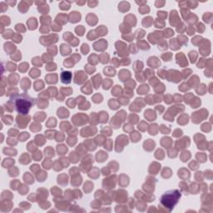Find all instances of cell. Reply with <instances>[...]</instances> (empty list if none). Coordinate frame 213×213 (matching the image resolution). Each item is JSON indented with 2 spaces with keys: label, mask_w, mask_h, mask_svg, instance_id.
Returning a JSON list of instances; mask_svg holds the SVG:
<instances>
[{
  "label": "cell",
  "mask_w": 213,
  "mask_h": 213,
  "mask_svg": "<svg viewBox=\"0 0 213 213\" xmlns=\"http://www.w3.org/2000/svg\"><path fill=\"white\" fill-rule=\"evenodd\" d=\"M131 137H132V139H133V142H137V141L141 138V134H139L138 133H137V132H134V133H132Z\"/></svg>",
  "instance_id": "obj_13"
},
{
  "label": "cell",
  "mask_w": 213,
  "mask_h": 213,
  "mask_svg": "<svg viewBox=\"0 0 213 213\" xmlns=\"http://www.w3.org/2000/svg\"><path fill=\"white\" fill-rule=\"evenodd\" d=\"M145 117L147 118L149 121H153L154 119H156V115L155 114H149L147 111L145 112Z\"/></svg>",
  "instance_id": "obj_21"
},
{
  "label": "cell",
  "mask_w": 213,
  "mask_h": 213,
  "mask_svg": "<svg viewBox=\"0 0 213 213\" xmlns=\"http://www.w3.org/2000/svg\"><path fill=\"white\" fill-rule=\"evenodd\" d=\"M181 197V193L178 190H172L165 192L161 198V203L165 207L170 208V211L174 207Z\"/></svg>",
  "instance_id": "obj_2"
},
{
  "label": "cell",
  "mask_w": 213,
  "mask_h": 213,
  "mask_svg": "<svg viewBox=\"0 0 213 213\" xmlns=\"http://www.w3.org/2000/svg\"><path fill=\"white\" fill-rule=\"evenodd\" d=\"M16 30L18 31V32H21V31H23V32H24L25 31V28H24V26H23V24H17L15 27Z\"/></svg>",
  "instance_id": "obj_27"
},
{
  "label": "cell",
  "mask_w": 213,
  "mask_h": 213,
  "mask_svg": "<svg viewBox=\"0 0 213 213\" xmlns=\"http://www.w3.org/2000/svg\"><path fill=\"white\" fill-rule=\"evenodd\" d=\"M33 158L35 159V161H40V159L42 158L41 152H38V154H37V155H34L33 156Z\"/></svg>",
  "instance_id": "obj_29"
},
{
  "label": "cell",
  "mask_w": 213,
  "mask_h": 213,
  "mask_svg": "<svg viewBox=\"0 0 213 213\" xmlns=\"http://www.w3.org/2000/svg\"><path fill=\"white\" fill-rule=\"evenodd\" d=\"M5 3H1V6H2V12H4L5 9H8V6H4Z\"/></svg>",
  "instance_id": "obj_31"
},
{
  "label": "cell",
  "mask_w": 213,
  "mask_h": 213,
  "mask_svg": "<svg viewBox=\"0 0 213 213\" xmlns=\"http://www.w3.org/2000/svg\"><path fill=\"white\" fill-rule=\"evenodd\" d=\"M13 164H14V160L13 159H4V161L2 163V165H3V166L4 168L10 167V166Z\"/></svg>",
  "instance_id": "obj_9"
},
{
  "label": "cell",
  "mask_w": 213,
  "mask_h": 213,
  "mask_svg": "<svg viewBox=\"0 0 213 213\" xmlns=\"http://www.w3.org/2000/svg\"><path fill=\"white\" fill-rule=\"evenodd\" d=\"M13 41H14L15 43H20L22 41V36L20 34H14L13 36Z\"/></svg>",
  "instance_id": "obj_22"
},
{
  "label": "cell",
  "mask_w": 213,
  "mask_h": 213,
  "mask_svg": "<svg viewBox=\"0 0 213 213\" xmlns=\"http://www.w3.org/2000/svg\"><path fill=\"white\" fill-rule=\"evenodd\" d=\"M10 100L15 103L16 109L18 113L26 115L27 113H28L31 106L35 104L36 99L32 98L27 93H22L20 95H14Z\"/></svg>",
  "instance_id": "obj_1"
},
{
  "label": "cell",
  "mask_w": 213,
  "mask_h": 213,
  "mask_svg": "<svg viewBox=\"0 0 213 213\" xmlns=\"http://www.w3.org/2000/svg\"><path fill=\"white\" fill-rule=\"evenodd\" d=\"M15 167H13V168H12L11 169V170H9V172H8V174H9V176H10V177H16V176H18V170L16 171H14L15 170Z\"/></svg>",
  "instance_id": "obj_25"
},
{
  "label": "cell",
  "mask_w": 213,
  "mask_h": 213,
  "mask_svg": "<svg viewBox=\"0 0 213 213\" xmlns=\"http://www.w3.org/2000/svg\"><path fill=\"white\" fill-rule=\"evenodd\" d=\"M3 153L5 155H10V156H15L17 154V151L13 148H10V147H5L3 148Z\"/></svg>",
  "instance_id": "obj_6"
},
{
  "label": "cell",
  "mask_w": 213,
  "mask_h": 213,
  "mask_svg": "<svg viewBox=\"0 0 213 213\" xmlns=\"http://www.w3.org/2000/svg\"><path fill=\"white\" fill-rule=\"evenodd\" d=\"M157 15H158V17H160V18L162 17L163 18H166V16H167V14H166V12H158L157 13Z\"/></svg>",
  "instance_id": "obj_30"
},
{
  "label": "cell",
  "mask_w": 213,
  "mask_h": 213,
  "mask_svg": "<svg viewBox=\"0 0 213 213\" xmlns=\"http://www.w3.org/2000/svg\"><path fill=\"white\" fill-rule=\"evenodd\" d=\"M11 58L14 61H19L21 59V53L19 51H17V54H13L11 55Z\"/></svg>",
  "instance_id": "obj_19"
},
{
  "label": "cell",
  "mask_w": 213,
  "mask_h": 213,
  "mask_svg": "<svg viewBox=\"0 0 213 213\" xmlns=\"http://www.w3.org/2000/svg\"><path fill=\"white\" fill-rule=\"evenodd\" d=\"M121 93H122V88L120 87V86H115V87L112 91V94L115 96H118L119 93L121 94Z\"/></svg>",
  "instance_id": "obj_14"
},
{
  "label": "cell",
  "mask_w": 213,
  "mask_h": 213,
  "mask_svg": "<svg viewBox=\"0 0 213 213\" xmlns=\"http://www.w3.org/2000/svg\"><path fill=\"white\" fill-rule=\"evenodd\" d=\"M104 181H106L107 183H110V181H108V180H106V179L104 180ZM111 186H112V187H114V186H115V181H113V183H112Z\"/></svg>",
  "instance_id": "obj_32"
},
{
  "label": "cell",
  "mask_w": 213,
  "mask_h": 213,
  "mask_svg": "<svg viewBox=\"0 0 213 213\" xmlns=\"http://www.w3.org/2000/svg\"><path fill=\"white\" fill-rule=\"evenodd\" d=\"M101 114L100 116L102 117V118H101V121L100 122H102V123H105V122L107 121V118H108V115L107 113H105V112H102V113H100Z\"/></svg>",
  "instance_id": "obj_16"
},
{
  "label": "cell",
  "mask_w": 213,
  "mask_h": 213,
  "mask_svg": "<svg viewBox=\"0 0 213 213\" xmlns=\"http://www.w3.org/2000/svg\"><path fill=\"white\" fill-rule=\"evenodd\" d=\"M21 86H22V88L24 89V90H27L29 88V86H30V81H29L28 78H23V81H22L21 82Z\"/></svg>",
  "instance_id": "obj_7"
},
{
  "label": "cell",
  "mask_w": 213,
  "mask_h": 213,
  "mask_svg": "<svg viewBox=\"0 0 213 213\" xmlns=\"http://www.w3.org/2000/svg\"><path fill=\"white\" fill-rule=\"evenodd\" d=\"M30 121V117L27 116V117H23L21 114V116L18 115L17 117V123L19 126L20 128H24L26 127L27 124L28 123V122Z\"/></svg>",
  "instance_id": "obj_3"
},
{
  "label": "cell",
  "mask_w": 213,
  "mask_h": 213,
  "mask_svg": "<svg viewBox=\"0 0 213 213\" xmlns=\"http://www.w3.org/2000/svg\"><path fill=\"white\" fill-rule=\"evenodd\" d=\"M93 100L95 102H97V103H98V102H101L102 100V97L101 96L100 94H97L95 95L94 97H93Z\"/></svg>",
  "instance_id": "obj_23"
},
{
  "label": "cell",
  "mask_w": 213,
  "mask_h": 213,
  "mask_svg": "<svg viewBox=\"0 0 213 213\" xmlns=\"http://www.w3.org/2000/svg\"><path fill=\"white\" fill-rule=\"evenodd\" d=\"M106 157H107V154H105L103 152L100 151L98 152V155H97V159H98V161H99V162H102V161H105Z\"/></svg>",
  "instance_id": "obj_10"
},
{
  "label": "cell",
  "mask_w": 213,
  "mask_h": 213,
  "mask_svg": "<svg viewBox=\"0 0 213 213\" xmlns=\"http://www.w3.org/2000/svg\"><path fill=\"white\" fill-rule=\"evenodd\" d=\"M17 134H18V131L16 129H13V128H12V129H10L8 131L9 136H13V137H14V136H16Z\"/></svg>",
  "instance_id": "obj_28"
},
{
  "label": "cell",
  "mask_w": 213,
  "mask_h": 213,
  "mask_svg": "<svg viewBox=\"0 0 213 213\" xmlns=\"http://www.w3.org/2000/svg\"><path fill=\"white\" fill-rule=\"evenodd\" d=\"M16 76V74H11L10 76H9V78H8V79H9V82H10V84L11 85H16V84L18 83V80H16L15 78H14V77Z\"/></svg>",
  "instance_id": "obj_17"
},
{
  "label": "cell",
  "mask_w": 213,
  "mask_h": 213,
  "mask_svg": "<svg viewBox=\"0 0 213 213\" xmlns=\"http://www.w3.org/2000/svg\"><path fill=\"white\" fill-rule=\"evenodd\" d=\"M67 148L64 145H61V146H58V152L59 155H63L65 154V152H67Z\"/></svg>",
  "instance_id": "obj_12"
},
{
  "label": "cell",
  "mask_w": 213,
  "mask_h": 213,
  "mask_svg": "<svg viewBox=\"0 0 213 213\" xmlns=\"http://www.w3.org/2000/svg\"><path fill=\"white\" fill-rule=\"evenodd\" d=\"M4 45L8 46V47H4V50L6 51V52L8 53H9V52H10V51H9V49H12L13 51H14V49H15V46L13 45V44H11L10 43H6Z\"/></svg>",
  "instance_id": "obj_18"
},
{
  "label": "cell",
  "mask_w": 213,
  "mask_h": 213,
  "mask_svg": "<svg viewBox=\"0 0 213 213\" xmlns=\"http://www.w3.org/2000/svg\"><path fill=\"white\" fill-rule=\"evenodd\" d=\"M20 185H21V183L19 182L18 181H17V180H13V181L11 182L10 186H11V188L13 189V190H17L18 187L20 186Z\"/></svg>",
  "instance_id": "obj_15"
},
{
  "label": "cell",
  "mask_w": 213,
  "mask_h": 213,
  "mask_svg": "<svg viewBox=\"0 0 213 213\" xmlns=\"http://www.w3.org/2000/svg\"><path fill=\"white\" fill-rule=\"evenodd\" d=\"M28 137H29V134L27 133H22L19 135V140L21 141V142H24Z\"/></svg>",
  "instance_id": "obj_20"
},
{
  "label": "cell",
  "mask_w": 213,
  "mask_h": 213,
  "mask_svg": "<svg viewBox=\"0 0 213 213\" xmlns=\"http://www.w3.org/2000/svg\"><path fill=\"white\" fill-rule=\"evenodd\" d=\"M72 79V73L70 72H62L61 74V80L63 83L68 84L71 82Z\"/></svg>",
  "instance_id": "obj_4"
},
{
  "label": "cell",
  "mask_w": 213,
  "mask_h": 213,
  "mask_svg": "<svg viewBox=\"0 0 213 213\" xmlns=\"http://www.w3.org/2000/svg\"><path fill=\"white\" fill-rule=\"evenodd\" d=\"M104 73H105L106 75H107V76H114L115 73H116V71L113 68V67H107L104 69Z\"/></svg>",
  "instance_id": "obj_11"
},
{
  "label": "cell",
  "mask_w": 213,
  "mask_h": 213,
  "mask_svg": "<svg viewBox=\"0 0 213 213\" xmlns=\"http://www.w3.org/2000/svg\"><path fill=\"white\" fill-rule=\"evenodd\" d=\"M148 91H149V87H148V85L144 84V85L141 86V87H139L138 90H137V93H138V94H146Z\"/></svg>",
  "instance_id": "obj_8"
},
{
  "label": "cell",
  "mask_w": 213,
  "mask_h": 213,
  "mask_svg": "<svg viewBox=\"0 0 213 213\" xmlns=\"http://www.w3.org/2000/svg\"><path fill=\"white\" fill-rule=\"evenodd\" d=\"M112 83V82L110 79H105V83L103 84V88L104 89H109L110 88V84Z\"/></svg>",
  "instance_id": "obj_26"
},
{
  "label": "cell",
  "mask_w": 213,
  "mask_h": 213,
  "mask_svg": "<svg viewBox=\"0 0 213 213\" xmlns=\"http://www.w3.org/2000/svg\"><path fill=\"white\" fill-rule=\"evenodd\" d=\"M71 22L72 23H77L80 20L81 18V15L78 12H73L71 13Z\"/></svg>",
  "instance_id": "obj_5"
},
{
  "label": "cell",
  "mask_w": 213,
  "mask_h": 213,
  "mask_svg": "<svg viewBox=\"0 0 213 213\" xmlns=\"http://www.w3.org/2000/svg\"><path fill=\"white\" fill-rule=\"evenodd\" d=\"M27 68H28V64L27 63H22L21 65L19 66V71L21 72H25L26 70H27Z\"/></svg>",
  "instance_id": "obj_24"
}]
</instances>
